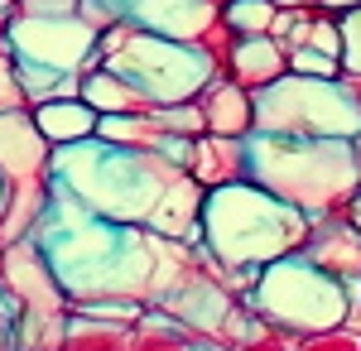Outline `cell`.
Segmentation results:
<instances>
[{"instance_id": "cell-1", "label": "cell", "mask_w": 361, "mask_h": 351, "mask_svg": "<svg viewBox=\"0 0 361 351\" xmlns=\"http://www.w3.org/2000/svg\"><path fill=\"white\" fill-rule=\"evenodd\" d=\"M34 241L49 255L68 303H78V298H140L145 303L149 298L154 231H145V226L102 221L54 188V202L39 221Z\"/></svg>"}, {"instance_id": "cell-2", "label": "cell", "mask_w": 361, "mask_h": 351, "mask_svg": "<svg viewBox=\"0 0 361 351\" xmlns=\"http://www.w3.org/2000/svg\"><path fill=\"white\" fill-rule=\"evenodd\" d=\"M246 178L275 192L308 221L342 216L361 192V159L352 140H294V135H246Z\"/></svg>"}, {"instance_id": "cell-3", "label": "cell", "mask_w": 361, "mask_h": 351, "mask_svg": "<svg viewBox=\"0 0 361 351\" xmlns=\"http://www.w3.org/2000/svg\"><path fill=\"white\" fill-rule=\"evenodd\" d=\"M183 168L164 154H145V149H121L106 140H82L54 149V188L73 197L82 212L121 226H145L159 192L178 178Z\"/></svg>"}, {"instance_id": "cell-4", "label": "cell", "mask_w": 361, "mask_h": 351, "mask_svg": "<svg viewBox=\"0 0 361 351\" xmlns=\"http://www.w3.org/2000/svg\"><path fill=\"white\" fill-rule=\"evenodd\" d=\"M308 236V216L294 212L289 202H279L275 192L255 188V183H226L202 197V231L197 245L222 265L231 279H250L279 255H294Z\"/></svg>"}, {"instance_id": "cell-5", "label": "cell", "mask_w": 361, "mask_h": 351, "mask_svg": "<svg viewBox=\"0 0 361 351\" xmlns=\"http://www.w3.org/2000/svg\"><path fill=\"white\" fill-rule=\"evenodd\" d=\"M250 313L265 327H275L284 337H308V332H328L347 323V284H337L333 274H323L304 250L279 255L250 279L241 294Z\"/></svg>"}, {"instance_id": "cell-6", "label": "cell", "mask_w": 361, "mask_h": 351, "mask_svg": "<svg viewBox=\"0 0 361 351\" xmlns=\"http://www.w3.org/2000/svg\"><path fill=\"white\" fill-rule=\"evenodd\" d=\"M97 63L121 73L126 82H135L154 106L193 101L217 73L193 44H178V39H164V34H145V29L126 25V20H116V25H106L97 34Z\"/></svg>"}, {"instance_id": "cell-7", "label": "cell", "mask_w": 361, "mask_h": 351, "mask_svg": "<svg viewBox=\"0 0 361 351\" xmlns=\"http://www.w3.org/2000/svg\"><path fill=\"white\" fill-rule=\"evenodd\" d=\"M0 298L15 313V332H20V351H54L63 327H68V294L58 284L49 255L39 241H10L0 245Z\"/></svg>"}, {"instance_id": "cell-8", "label": "cell", "mask_w": 361, "mask_h": 351, "mask_svg": "<svg viewBox=\"0 0 361 351\" xmlns=\"http://www.w3.org/2000/svg\"><path fill=\"white\" fill-rule=\"evenodd\" d=\"M255 130L294 140H352L361 121L342 92V82L284 73L265 92H255Z\"/></svg>"}, {"instance_id": "cell-9", "label": "cell", "mask_w": 361, "mask_h": 351, "mask_svg": "<svg viewBox=\"0 0 361 351\" xmlns=\"http://www.w3.org/2000/svg\"><path fill=\"white\" fill-rule=\"evenodd\" d=\"M5 44L15 63L29 68H54L78 78L97 68V29L82 15H15L5 20Z\"/></svg>"}, {"instance_id": "cell-10", "label": "cell", "mask_w": 361, "mask_h": 351, "mask_svg": "<svg viewBox=\"0 0 361 351\" xmlns=\"http://www.w3.org/2000/svg\"><path fill=\"white\" fill-rule=\"evenodd\" d=\"M217 10H222V0H82L78 5V15L97 34L116 20H126L145 34H164V39H178V44H193L197 34L217 20Z\"/></svg>"}, {"instance_id": "cell-11", "label": "cell", "mask_w": 361, "mask_h": 351, "mask_svg": "<svg viewBox=\"0 0 361 351\" xmlns=\"http://www.w3.org/2000/svg\"><path fill=\"white\" fill-rule=\"evenodd\" d=\"M29 178H54V149L39 135L34 116L25 106L0 111V183H29Z\"/></svg>"}, {"instance_id": "cell-12", "label": "cell", "mask_w": 361, "mask_h": 351, "mask_svg": "<svg viewBox=\"0 0 361 351\" xmlns=\"http://www.w3.org/2000/svg\"><path fill=\"white\" fill-rule=\"evenodd\" d=\"M299 250H304L323 274H333L337 284H357L361 279V231L352 226L347 212L308 221V236H304Z\"/></svg>"}, {"instance_id": "cell-13", "label": "cell", "mask_w": 361, "mask_h": 351, "mask_svg": "<svg viewBox=\"0 0 361 351\" xmlns=\"http://www.w3.org/2000/svg\"><path fill=\"white\" fill-rule=\"evenodd\" d=\"M284 73H289V49H279L270 34H236V44L222 63V78L246 87L250 97L265 92L270 82H279Z\"/></svg>"}, {"instance_id": "cell-14", "label": "cell", "mask_w": 361, "mask_h": 351, "mask_svg": "<svg viewBox=\"0 0 361 351\" xmlns=\"http://www.w3.org/2000/svg\"><path fill=\"white\" fill-rule=\"evenodd\" d=\"M202 197H207V188H197L188 173H178V178L159 192V202H154V212L145 221V231H154V236H164V241L197 245V231H202Z\"/></svg>"}, {"instance_id": "cell-15", "label": "cell", "mask_w": 361, "mask_h": 351, "mask_svg": "<svg viewBox=\"0 0 361 351\" xmlns=\"http://www.w3.org/2000/svg\"><path fill=\"white\" fill-rule=\"evenodd\" d=\"M197 106H202V125L207 135H226V140H246L255 130V97L246 87L226 82L222 73H212V82L197 92Z\"/></svg>"}, {"instance_id": "cell-16", "label": "cell", "mask_w": 361, "mask_h": 351, "mask_svg": "<svg viewBox=\"0 0 361 351\" xmlns=\"http://www.w3.org/2000/svg\"><path fill=\"white\" fill-rule=\"evenodd\" d=\"M188 178L197 188H226V183H246V140L226 135H197L188 154Z\"/></svg>"}, {"instance_id": "cell-17", "label": "cell", "mask_w": 361, "mask_h": 351, "mask_svg": "<svg viewBox=\"0 0 361 351\" xmlns=\"http://www.w3.org/2000/svg\"><path fill=\"white\" fill-rule=\"evenodd\" d=\"M54 202V178H29V183H10L5 202H0V245L29 241L39 231V221Z\"/></svg>"}, {"instance_id": "cell-18", "label": "cell", "mask_w": 361, "mask_h": 351, "mask_svg": "<svg viewBox=\"0 0 361 351\" xmlns=\"http://www.w3.org/2000/svg\"><path fill=\"white\" fill-rule=\"evenodd\" d=\"M39 135L49 140V149H68V144H82L97 135V111L87 106L82 97H58V101H39L29 106Z\"/></svg>"}, {"instance_id": "cell-19", "label": "cell", "mask_w": 361, "mask_h": 351, "mask_svg": "<svg viewBox=\"0 0 361 351\" xmlns=\"http://www.w3.org/2000/svg\"><path fill=\"white\" fill-rule=\"evenodd\" d=\"M78 97H82L87 106L97 111V116H135V111H149L154 101L140 92L135 82H126L121 73H111V68H87L82 82H78Z\"/></svg>"}, {"instance_id": "cell-20", "label": "cell", "mask_w": 361, "mask_h": 351, "mask_svg": "<svg viewBox=\"0 0 361 351\" xmlns=\"http://www.w3.org/2000/svg\"><path fill=\"white\" fill-rule=\"evenodd\" d=\"M126 342H130V327L92 323V318L68 313V327H63V337H58L54 351H126Z\"/></svg>"}, {"instance_id": "cell-21", "label": "cell", "mask_w": 361, "mask_h": 351, "mask_svg": "<svg viewBox=\"0 0 361 351\" xmlns=\"http://www.w3.org/2000/svg\"><path fill=\"white\" fill-rule=\"evenodd\" d=\"M193 347H197L193 332H183L178 323H169L159 313H145L130 327V342H126V351H193Z\"/></svg>"}, {"instance_id": "cell-22", "label": "cell", "mask_w": 361, "mask_h": 351, "mask_svg": "<svg viewBox=\"0 0 361 351\" xmlns=\"http://www.w3.org/2000/svg\"><path fill=\"white\" fill-rule=\"evenodd\" d=\"M68 313H78V318H92V323H116V327H135L149 308L140 303V298H78Z\"/></svg>"}, {"instance_id": "cell-23", "label": "cell", "mask_w": 361, "mask_h": 351, "mask_svg": "<svg viewBox=\"0 0 361 351\" xmlns=\"http://www.w3.org/2000/svg\"><path fill=\"white\" fill-rule=\"evenodd\" d=\"M279 0H222V20L231 34H270Z\"/></svg>"}, {"instance_id": "cell-24", "label": "cell", "mask_w": 361, "mask_h": 351, "mask_svg": "<svg viewBox=\"0 0 361 351\" xmlns=\"http://www.w3.org/2000/svg\"><path fill=\"white\" fill-rule=\"evenodd\" d=\"M154 116H159V125H164L169 135H178V140H197V135H207L197 97H193V101H169V106H154Z\"/></svg>"}, {"instance_id": "cell-25", "label": "cell", "mask_w": 361, "mask_h": 351, "mask_svg": "<svg viewBox=\"0 0 361 351\" xmlns=\"http://www.w3.org/2000/svg\"><path fill=\"white\" fill-rule=\"evenodd\" d=\"M250 318H255V313H250ZM222 351H299V347H294V337H284V332H275V327H265L255 318V323H250L236 342H226Z\"/></svg>"}, {"instance_id": "cell-26", "label": "cell", "mask_w": 361, "mask_h": 351, "mask_svg": "<svg viewBox=\"0 0 361 351\" xmlns=\"http://www.w3.org/2000/svg\"><path fill=\"white\" fill-rule=\"evenodd\" d=\"M304 49H318V54H328V58H337V63H342V25H337V15L318 10V15L308 20Z\"/></svg>"}, {"instance_id": "cell-27", "label": "cell", "mask_w": 361, "mask_h": 351, "mask_svg": "<svg viewBox=\"0 0 361 351\" xmlns=\"http://www.w3.org/2000/svg\"><path fill=\"white\" fill-rule=\"evenodd\" d=\"M231 44H236V34L226 29L222 10H217V20H212V25H207V29H202V34L193 39V49H197L202 58H207V63H212L217 73H222V63H226V54H231Z\"/></svg>"}, {"instance_id": "cell-28", "label": "cell", "mask_w": 361, "mask_h": 351, "mask_svg": "<svg viewBox=\"0 0 361 351\" xmlns=\"http://www.w3.org/2000/svg\"><path fill=\"white\" fill-rule=\"evenodd\" d=\"M25 106V87H20V63L10 54V44L0 39V111H20ZM29 111V106H25Z\"/></svg>"}, {"instance_id": "cell-29", "label": "cell", "mask_w": 361, "mask_h": 351, "mask_svg": "<svg viewBox=\"0 0 361 351\" xmlns=\"http://www.w3.org/2000/svg\"><path fill=\"white\" fill-rule=\"evenodd\" d=\"M289 73H299V78H342V63L328 54H318V49H289Z\"/></svg>"}, {"instance_id": "cell-30", "label": "cell", "mask_w": 361, "mask_h": 351, "mask_svg": "<svg viewBox=\"0 0 361 351\" xmlns=\"http://www.w3.org/2000/svg\"><path fill=\"white\" fill-rule=\"evenodd\" d=\"M342 25V73H361V5L337 15Z\"/></svg>"}, {"instance_id": "cell-31", "label": "cell", "mask_w": 361, "mask_h": 351, "mask_svg": "<svg viewBox=\"0 0 361 351\" xmlns=\"http://www.w3.org/2000/svg\"><path fill=\"white\" fill-rule=\"evenodd\" d=\"M299 351H361V332L352 327H328V332H308L294 342Z\"/></svg>"}, {"instance_id": "cell-32", "label": "cell", "mask_w": 361, "mask_h": 351, "mask_svg": "<svg viewBox=\"0 0 361 351\" xmlns=\"http://www.w3.org/2000/svg\"><path fill=\"white\" fill-rule=\"evenodd\" d=\"M78 5H82V0H20L15 15H78ZM15 15H10V20H15Z\"/></svg>"}, {"instance_id": "cell-33", "label": "cell", "mask_w": 361, "mask_h": 351, "mask_svg": "<svg viewBox=\"0 0 361 351\" xmlns=\"http://www.w3.org/2000/svg\"><path fill=\"white\" fill-rule=\"evenodd\" d=\"M0 351H20V332H15V313L0 298Z\"/></svg>"}, {"instance_id": "cell-34", "label": "cell", "mask_w": 361, "mask_h": 351, "mask_svg": "<svg viewBox=\"0 0 361 351\" xmlns=\"http://www.w3.org/2000/svg\"><path fill=\"white\" fill-rule=\"evenodd\" d=\"M342 92H347V101H352V111H357V121H361V73H342Z\"/></svg>"}, {"instance_id": "cell-35", "label": "cell", "mask_w": 361, "mask_h": 351, "mask_svg": "<svg viewBox=\"0 0 361 351\" xmlns=\"http://www.w3.org/2000/svg\"><path fill=\"white\" fill-rule=\"evenodd\" d=\"M308 5H318V10H328V15H342V10H352L361 0H308Z\"/></svg>"}, {"instance_id": "cell-36", "label": "cell", "mask_w": 361, "mask_h": 351, "mask_svg": "<svg viewBox=\"0 0 361 351\" xmlns=\"http://www.w3.org/2000/svg\"><path fill=\"white\" fill-rule=\"evenodd\" d=\"M347 216H352V226H357V231H361V192H357V202L347 207Z\"/></svg>"}, {"instance_id": "cell-37", "label": "cell", "mask_w": 361, "mask_h": 351, "mask_svg": "<svg viewBox=\"0 0 361 351\" xmlns=\"http://www.w3.org/2000/svg\"><path fill=\"white\" fill-rule=\"evenodd\" d=\"M352 144H357V159H361V130H357V135H352Z\"/></svg>"}, {"instance_id": "cell-38", "label": "cell", "mask_w": 361, "mask_h": 351, "mask_svg": "<svg viewBox=\"0 0 361 351\" xmlns=\"http://www.w3.org/2000/svg\"><path fill=\"white\" fill-rule=\"evenodd\" d=\"M0 39H5V15H0Z\"/></svg>"}, {"instance_id": "cell-39", "label": "cell", "mask_w": 361, "mask_h": 351, "mask_svg": "<svg viewBox=\"0 0 361 351\" xmlns=\"http://www.w3.org/2000/svg\"><path fill=\"white\" fill-rule=\"evenodd\" d=\"M0 202H5V183H0Z\"/></svg>"}, {"instance_id": "cell-40", "label": "cell", "mask_w": 361, "mask_h": 351, "mask_svg": "<svg viewBox=\"0 0 361 351\" xmlns=\"http://www.w3.org/2000/svg\"><path fill=\"white\" fill-rule=\"evenodd\" d=\"M279 5H289V0H279Z\"/></svg>"}]
</instances>
